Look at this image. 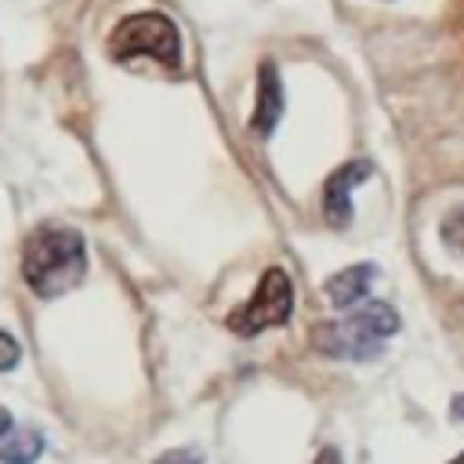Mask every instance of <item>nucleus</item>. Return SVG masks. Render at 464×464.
Wrapping results in <instances>:
<instances>
[{
    "label": "nucleus",
    "instance_id": "obj_6",
    "mask_svg": "<svg viewBox=\"0 0 464 464\" xmlns=\"http://www.w3.org/2000/svg\"><path fill=\"white\" fill-rule=\"evenodd\" d=\"M283 116V83H279V69L276 62H261L257 69V105H254V130L265 138L276 130Z\"/></svg>",
    "mask_w": 464,
    "mask_h": 464
},
{
    "label": "nucleus",
    "instance_id": "obj_11",
    "mask_svg": "<svg viewBox=\"0 0 464 464\" xmlns=\"http://www.w3.org/2000/svg\"><path fill=\"white\" fill-rule=\"evenodd\" d=\"M156 464H203V457H199V450L181 446V450H167V453H160Z\"/></svg>",
    "mask_w": 464,
    "mask_h": 464
},
{
    "label": "nucleus",
    "instance_id": "obj_1",
    "mask_svg": "<svg viewBox=\"0 0 464 464\" xmlns=\"http://www.w3.org/2000/svg\"><path fill=\"white\" fill-rule=\"evenodd\" d=\"M87 272L83 236L72 228H36L22 250V276L36 297H58L72 290Z\"/></svg>",
    "mask_w": 464,
    "mask_h": 464
},
{
    "label": "nucleus",
    "instance_id": "obj_8",
    "mask_svg": "<svg viewBox=\"0 0 464 464\" xmlns=\"http://www.w3.org/2000/svg\"><path fill=\"white\" fill-rule=\"evenodd\" d=\"M44 453V435L36 431H7L0 439V460L4 464H33Z\"/></svg>",
    "mask_w": 464,
    "mask_h": 464
},
{
    "label": "nucleus",
    "instance_id": "obj_9",
    "mask_svg": "<svg viewBox=\"0 0 464 464\" xmlns=\"http://www.w3.org/2000/svg\"><path fill=\"white\" fill-rule=\"evenodd\" d=\"M439 236H442V243H446V250H450V254L464 257V207H453V210L442 218Z\"/></svg>",
    "mask_w": 464,
    "mask_h": 464
},
{
    "label": "nucleus",
    "instance_id": "obj_2",
    "mask_svg": "<svg viewBox=\"0 0 464 464\" xmlns=\"http://www.w3.org/2000/svg\"><path fill=\"white\" fill-rule=\"evenodd\" d=\"M399 330V312L384 301H370L344 319H330L315 326V348L334 359H373L381 355V344Z\"/></svg>",
    "mask_w": 464,
    "mask_h": 464
},
{
    "label": "nucleus",
    "instance_id": "obj_12",
    "mask_svg": "<svg viewBox=\"0 0 464 464\" xmlns=\"http://www.w3.org/2000/svg\"><path fill=\"white\" fill-rule=\"evenodd\" d=\"M11 428H14V420H11V413H7L4 406H0V439H4V435H7Z\"/></svg>",
    "mask_w": 464,
    "mask_h": 464
},
{
    "label": "nucleus",
    "instance_id": "obj_13",
    "mask_svg": "<svg viewBox=\"0 0 464 464\" xmlns=\"http://www.w3.org/2000/svg\"><path fill=\"white\" fill-rule=\"evenodd\" d=\"M315 464H341V460H337V450H323V453L315 457Z\"/></svg>",
    "mask_w": 464,
    "mask_h": 464
},
{
    "label": "nucleus",
    "instance_id": "obj_14",
    "mask_svg": "<svg viewBox=\"0 0 464 464\" xmlns=\"http://www.w3.org/2000/svg\"><path fill=\"white\" fill-rule=\"evenodd\" d=\"M453 417H464V395L453 399Z\"/></svg>",
    "mask_w": 464,
    "mask_h": 464
},
{
    "label": "nucleus",
    "instance_id": "obj_15",
    "mask_svg": "<svg viewBox=\"0 0 464 464\" xmlns=\"http://www.w3.org/2000/svg\"><path fill=\"white\" fill-rule=\"evenodd\" d=\"M450 464H464V453H460V457H453V460H450Z\"/></svg>",
    "mask_w": 464,
    "mask_h": 464
},
{
    "label": "nucleus",
    "instance_id": "obj_7",
    "mask_svg": "<svg viewBox=\"0 0 464 464\" xmlns=\"http://www.w3.org/2000/svg\"><path fill=\"white\" fill-rule=\"evenodd\" d=\"M373 279H377V265L359 261V265H348V268L334 272L323 290H326V297H330L334 308H352V304H359L366 297V290H370Z\"/></svg>",
    "mask_w": 464,
    "mask_h": 464
},
{
    "label": "nucleus",
    "instance_id": "obj_5",
    "mask_svg": "<svg viewBox=\"0 0 464 464\" xmlns=\"http://www.w3.org/2000/svg\"><path fill=\"white\" fill-rule=\"evenodd\" d=\"M370 163L366 160H355V163H344L337 167L326 181H323V218L330 228H344L352 221V188L359 181L370 178Z\"/></svg>",
    "mask_w": 464,
    "mask_h": 464
},
{
    "label": "nucleus",
    "instance_id": "obj_10",
    "mask_svg": "<svg viewBox=\"0 0 464 464\" xmlns=\"http://www.w3.org/2000/svg\"><path fill=\"white\" fill-rule=\"evenodd\" d=\"M18 359H22V344H18L11 334L0 330V370H14Z\"/></svg>",
    "mask_w": 464,
    "mask_h": 464
},
{
    "label": "nucleus",
    "instance_id": "obj_3",
    "mask_svg": "<svg viewBox=\"0 0 464 464\" xmlns=\"http://www.w3.org/2000/svg\"><path fill=\"white\" fill-rule=\"evenodd\" d=\"M109 54L116 62H130V58H156L170 69L181 65V36L178 25L160 14V11H138L130 18H123L112 36H109Z\"/></svg>",
    "mask_w": 464,
    "mask_h": 464
},
{
    "label": "nucleus",
    "instance_id": "obj_4",
    "mask_svg": "<svg viewBox=\"0 0 464 464\" xmlns=\"http://www.w3.org/2000/svg\"><path fill=\"white\" fill-rule=\"evenodd\" d=\"M294 312V283L283 268H268L257 283V290L250 294L246 304H239L236 312H228V330L239 337H254L261 330L283 326Z\"/></svg>",
    "mask_w": 464,
    "mask_h": 464
}]
</instances>
